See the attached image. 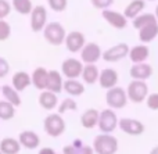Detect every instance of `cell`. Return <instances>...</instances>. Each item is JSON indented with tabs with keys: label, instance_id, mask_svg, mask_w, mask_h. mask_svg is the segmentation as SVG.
I'll return each mask as SVG.
<instances>
[{
	"label": "cell",
	"instance_id": "cell-1",
	"mask_svg": "<svg viewBox=\"0 0 158 154\" xmlns=\"http://www.w3.org/2000/svg\"><path fill=\"white\" fill-rule=\"evenodd\" d=\"M93 149L97 154H115L118 152V139L110 133H101L93 139Z\"/></svg>",
	"mask_w": 158,
	"mask_h": 154
},
{
	"label": "cell",
	"instance_id": "cell-2",
	"mask_svg": "<svg viewBox=\"0 0 158 154\" xmlns=\"http://www.w3.org/2000/svg\"><path fill=\"white\" fill-rule=\"evenodd\" d=\"M126 93H128V99L131 100L132 103L139 104V103H143L148 97V86L144 81L133 79L128 85Z\"/></svg>",
	"mask_w": 158,
	"mask_h": 154
},
{
	"label": "cell",
	"instance_id": "cell-3",
	"mask_svg": "<svg viewBox=\"0 0 158 154\" xmlns=\"http://www.w3.org/2000/svg\"><path fill=\"white\" fill-rule=\"evenodd\" d=\"M44 131L49 136L52 138H58L61 133H64L65 131V122H64L61 114L56 113V114H49L44 118Z\"/></svg>",
	"mask_w": 158,
	"mask_h": 154
},
{
	"label": "cell",
	"instance_id": "cell-4",
	"mask_svg": "<svg viewBox=\"0 0 158 154\" xmlns=\"http://www.w3.org/2000/svg\"><path fill=\"white\" fill-rule=\"evenodd\" d=\"M106 102L110 108L119 110V108L125 107L126 103H128V93L122 88L115 86L112 89H108V92L106 94Z\"/></svg>",
	"mask_w": 158,
	"mask_h": 154
},
{
	"label": "cell",
	"instance_id": "cell-5",
	"mask_svg": "<svg viewBox=\"0 0 158 154\" xmlns=\"http://www.w3.org/2000/svg\"><path fill=\"white\" fill-rule=\"evenodd\" d=\"M65 29L61 24L58 22H50L49 25H46L44 28V39L53 46H58L64 42L65 39Z\"/></svg>",
	"mask_w": 158,
	"mask_h": 154
},
{
	"label": "cell",
	"instance_id": "cell-6",
	"mask_svg": "<svg viewBox=\"0 0 158 154\" xmlns=\"http://www.w3.org/2000/svg\"><path fill=\"white\" fill-rule=\"evenodd\" d=\"M119 121L118 117L111 108L103 110L100 113V118H98V128L103 133H111L115 131V128L118 127Z\"/></svg>",
	"mask_w": 158,
	"mask_h": 154
},
{
	"label": "cell",
	"instance_id": "cell-7",
	"mask_svg": "<svg viewBox=\"0 0 158 154\" xmlns=\"http://www.w3.org/2000/svg\"><path fill=\"white\" fill-rule=\"evenodd\" d=\"M129 46L126 43H118L115 46L110 47L108 50L103 53V58L104 61H108V63H117V61L125 58L126 56H129Z\"/></svg>",
	"mask_w": 158,
	"mask_h": 154
},
{
	"label": "cell",
	"instance_id": "cell-8",
	"mask_svg": "<svg viewBox=\"0 0 158 154\" xmlns=\"http://www.w3.org/2000/svg\"><path fill=\"white\" fill-rule=\"evenodd\" d=\"M118 125H119V129L122 131V132H125L126 135H131V136H140L144 132V125H143V122H140L139 119L121 118Z\"/></svg>",
	"mask_w": 158,
	"mask_h": 154
},
{
	"label": "cell",
	"instance_id": "cell-9",
	"mask_svg": "<svg viewBox=\"0 0 158 154\" xmlns=\"http://www.w3.org/2000/svg\"><path fill=\"white\" fill-rule=\"evenodd\" d=\"M47 19V13L46 8L43 6H36L33 7L32 13H31V28L33 32H39L44 28Z\"/></svg>",
	"mask_w": 158,
	"mask_h": 154
},
{
	"label": "cell",
	"instance_id": "cell-10",
	"mask_svg": "<svg viewBox=\"0 0 158 154\" xmlns=\"http://www.w3.org/2000/svg\"><path fill=\"white\" fill-rule=\"evenodd\" d=\"M61 71L69 79H74V78H78L79 75H82L83 72V65L79 60H75V58H68L61 65Z\"/></svg>",
	"mask_w": 158,
	"mask_h": 154
},
{
	"label": "cell",
	"instance_id": "cell-11",
	"mask_svg": "<svg viewBox=\"0 0 158 154\" xmlns=\"http://www.w3.org/2000/svg\"><path fill=\"white\" fill-rule=\"evenodd\" d=\"M103 18L108 22L111 27L117 28V29H123V28L128 25V18H126L123 14L117 13V11L112 10H104L103 11Z\"/></svg>",
	"mask_w": 158,
	"mask_h": 154
},
{
	"label": "cell",
	"instance_id": "cell-12",
	"mask_svg": "<svg viewBox=\"0 0 158 154\" xmlns=\"http://www.w3.org/2000/svg\"><path fill=\"white\" fill-rule=\"evenodd\" d=\"M101 56L103 54H101L100 47L96 43H87L86 46L82 49V53H81L82 61H85L86 64H94Z\"/></svg>",
	"mask_w": 158,
	"mask_h": 154
},
{
	"label": "cell",
	"instance_id": "cell-13",
	"mask_svg": "<svg viewBox=\"0 0 158 154\" xmlns=\"http://www.w3.org/2000/svg\"><path fill=\"white\" fill-rule=\"evenodd\" d=\"M131 77L136 81H146L153 75V67L150 64L140 63V64H133V67L129 71Z\"/></svg>",
	"mask_w": 158,
	"mask_h": 154
},
{
	"label": "cell",
	"instance_id": "cell-14",
	"mask_svg": "<svg viewBox=\"0 0 158 154\" xmlns=\"http://www.w3.org/2000/svg\"><path fill=\"white\" fill-rule=\"evenodd\" d=\"M98 82H100V86L104 89H112L117 86L118 82V74L115 69L112 68H106L101 71L100 78H98Z\"/></svg>",
	"mask_w": 158,
	"mask_h": 154
},
{
	"label": "cell",
	"instance_id": "cell-15",
	"mask_svg": "<svg viewBox=\"0 0 158 154\" xmlns=\"http://www.w3.org/2000/svg\"><path fill=\"white\" fill-rule=\"evenodd\" d=\"M67 49L71 53H77L85 47V38L81 32H71L65 38Z\"/></svg>",
	"mask_w": 158,
	"mask_h": 154
},
{
	"label": "cell",
	"instance_id": "cell-16",
	"mask_svg": "<svg viewBox=\"0 0 158 154\" xmlns=\"http://www.w3.org/2000/svg\"><path fill=\"white\" fill-rule=\"evenodd\" d=\"M150 56V49L146 44H137V46L132 47L129 52V58L133 64H140L144 63Z\"/></svg>",
	"mask_w": 158,
	"mask_h": 154
},
{
	"label": "cell",
	"instance_id": "cell-17",
	"mask_svg": "<svg viewBox=\"0 0 158 154\" xmlns=\"http://www.w3.org/2000/svg\"><path fill=\"white\" fill-rule=\"evenodd\" d=\"M158 36V21L150 22L142 29H139V39L143 43H150Z\"/></svg>",
	"mask_w": 158,
	"mask_h": 154
},
{
	"label": "cell",
	"instance_id": "cell-18",
	"mask_svg": "<svg viewBox=\"0 0 158 154\" xmlns=\"http://www.w3.org/2000/svg\"><path fill=\"white\" fill-rule=\"evenodd\" d=\"M18 140L21 143V146H24L25 149H29V150L36 149L39 146V143H40L39 136L33 131H24V132H21Z\"/></svg>",
	"mask_w": 158,
	"mask_h": 154
},
{
	"label": "cell",
	"instance_id": "cell-19",
	"mask_svg": "<svg viewBox=\"0 0 158 154\" xmlns=\"http://www.w3.org/2000/svg\"><path fill=\"white\" fill-rule=\"evenodd\" d=\"M64 88L63 83V78H61V74L56 69H52L49 71V81H47V90L53 92V93H60Z\"/></svg>",
	"mask_w": 158,
	"mask_h": 154
},
{
	"label": "cell",
	"instance_id": "cell-20",
	"mask_svg": "<svg viewBox=\"0 0 158 154\" xmlns=\"http://www.w3.org/2000/svg\"><path fill=\"white\" fill-rule=\"evenodd\" d=\"M47 81H49V71H46L44 68L39 67L33 71L32 74V83L36 89L39 90H43L47 89Z\"/></svg>",
	"mask_w": 158,
	"mask_h": 154
},
{
	"label": "cell",
	"instance_id": "cell-21",
	"mask_svg": "<svg viewBox=\"0 0 158 154\" xmlns=\"http://www.w3.org/2000/svg\"><path fill=\"white\" fill-rule=\"evenodd\" d=\"M98 118H100V113L94 108H89L86 110L81 117V124L86 129H92L98 124Z\"/></svg>",
	"mask_w": 158,
	"mask_h": 154
},
{
	"label": "cell",
	"instance_id": "cell-22",
	"mask_svg": "<svg viewBox=\"0 0 158 154\" xmlns=\"http://www.w3.org/2000/svg\"><path fill=\"white\" fill-rule=\"evenodd\" d=\"M63 154H94V149L87 144H83L81 140H74L72 144L64 147Z\"/></svg>",
	"mask_w": 158,
	"mask_h": 154
},
{
	"label": "cell",
	"instance_id": "cell-23",
	"mask_svg": "<svg viewBox=\"0 0 158 154\" xmlns=\"http://www.w3.org/2000/svg\"><path fill=\"white\" fill-rule=\"evenodd\" d=\"M144 6H146L144 0H132V2L125 7V10H123V15H125L128 19L129 18L135 19L136 17L140 15V13L143 11Z\"/></svg>",
	"mask_w": 158,
	"mask_h": 154
},
{
	"label": "cell",
	"instance_id": "cell-24",
	"mask_svg": "<svg viewBox=\"0 0 158 154\" xmlns=\"http://www.w3.org/2000/svg\"><path fill=\"white\" fill-rule=\"evenodd\" d=\"M19 149H21V143L14 138H4L0 142V152L3 154H18Z\"/></svg>",
	"mask_w": 158,
	"mask_h": 154
},
{
	"label": "cell",
	"instance_id": "cell-25",
	"mask_svg": "<svg viewBox=\"0 0 158 154\" xmlns=\"http://www.w3.org/2000/svg\"><path fill=\"white\" fill-rule=\"evenodd\" d=\"M31 79L32 78L24 71H18L14 74L13 77V88L17 92H22L24 89H27L31 85Z\"/></svg>",
	"mask_w": 158,
	"mask_h": 154
},
{
	"label": "cell",
	"instance_id": "cell-26",
	"mask_svg": "<svg viewBox=\"0 0 158 154\" xmlns=\"http://www.w3.org/2000/svg\"><path fill=\"white\" fill-rule=\"evenodd\" d=\"M39 104L44 108V110H53L57 106V96L56 93L49 90H44L39 96Z\"/></svg>",
	"mask_w": 158,
	"mask_h": 154
},
{
	"label": "cell",
	"instance_id": "cell-27",
	"mask_svg": "<svg viewBox=\"0 0 158 154\" xmlns=\"http://www.w3.org/2000/svg\"><path fill=\"white\" fill-rule=\"evenodd\" d=\"M82 78H83V81L87 83V85H93V83L100 78V74H98L97 67L93 65V64H87L86 67H83Z\"/></svg>",
	"mask_w": 158,
	"mask_h": 154
},
{
	"label": "cell",
	"instance_id": "cell-28",
	"mask_svg": "<svg viewBox=\"0 0 158 154\" xmlns=\"http://www.w3.org/2000/svg\"><path fill=\"white\" fill-rule=\"evenodd\" d=\"M64 89L68 94L71 96H81L85 92V86L81 82H78L77 79H68L64 82Z\"/></svg>",
	"mask_w": 158,
	"mask_h": 154
},
{
	"label": "cell",
	"instance_id": "cell-29",
	"mask_svg": "<svg viewBox=\"0 0 158 154\" xmlns=\"http://www.w3.org/2000/svg\"><path fill=\"white\" fill-rule=\"evenodd\" d=\"M2 89H3V96H4L6 102L11 103L14 107L21 106V99H19V94L15 89L11 88V86H8V85H4Z\"/></svg>",
	"mask_w": 158,
	"mask_h": 154
},
{
	"label": "cell",
	"instance_id": "cell-30",
	"mask_svg": "<svg viewBox=\"0 0 158 154\" xmlns=\"http://www.w3.org/2000/svg\"><path fill=\"white\" fill-rule=\"evenodd\" d=\"M154 21H158L156 14H151V13L140 14L139 17H136V18L133 19V28H135V29H142L143 27H146L147 24L154 22Z\"/></svg>",
	"mask_w": 158,
	"mask_h": 154
},
{
	"label": "cell",
	"instance_id": "cell-31",
	"mask_svg": "<svg viewBox=\"0 0 158 154\" xmlns=\"http://www.w3.org/2000/svg\"><path fill=\"white\" fill-rule=\"evenodd\" d=\"M13 7L15 8V11H18L22 15L31 14L33 10L31 0H13Z\"/></svg>",
	"mask_w": 158,
	"mask_h": 154
},
{
	"label": "cell",
	"instance_id": "cell-32",
	"mask_svg": "<svg viewBox=\"0 0 158 154\" xmlns=\"http://www.w3.org/2000/svg\"><path fill=\"white\" fill-rule=\"evenodd\" d=\"M15 115V107L8 102H0V119L8 121Z\"/></svg>",
	"mask_w": 158,
	"mask_h": 154
},
{
	"label": "cell",
	"instance_id": "cell-33",
	"mask_svg": "<svg viewBox=\"0 0 158 154\" xmlns=\"http://www.w3.org/2000/svg\"><path fill=\"white\" fill-rule=\"evenodd\" d=\"M78 108V104L75 103V100L72 99H64V102L58 107V114H64L67 111H75Z\"/></svg>",
	"mask_w": 158,
	"mask_h": 154
},
{
	"label": "cell",
	"instance_id": "cell-34",
	"mask_svg": "<svg viewBox=\"0 0 158 154\" xmlns=\"http://www.w3.org/2000/svg\"><path fill=\"white\" fill-rule=\"evenodd\" d=\"M10 33L11 27L8 25V22H6L4 19H0V42L10 38Z\"/></svg>",
	"mask_w": 158,
	"mask_h": 154
},
{
	"label": "cell",
	"instance_id": "cell-35",
	"mask_svg": "<svg viewBox=\"0 0 158 154\" xmlns=\"http://www.w3.org/2000/svg\"><path fill=\"white\" fill-rule=\"evenodd\" d=\"M47 3H49L50 8L53 11H57V13L64 11L67 7V0H47Z\"/></svg>",
	"mask_w": 158,
	"mask_h": 154
},
{
	"label": "cell",
	"instance_id": "cell-36",
	"mask_svg": "<svg viewBox=\"0 0 158 154\" xmlns=\"http://www.w3.org/2000/svg\"><path fill=\"white\" fill-rule=\"evenodd\" d=\"M147 107L153 111H158V93H151L148 94V97L146 99Z\"/></svg>",
	"mask_w": 158,
	"mask_h": 154
},
{
	"label": "cell",
	"instance_id": "cell-37",
	"mask_svg": "<svg viewBox=\"0 0 158 154\" xmlns=\"http://www.w3.org/2000/svg\"><path fill=\"white\" fill-rule=\"evenodd\" d=\"M11 11V6L8 4V2L6 0H0V19H3L4 17H7Z\"/></svg>",
	"mask_w": 158,
	"mask_h": 154
},
{
	"label": "cell",
	"instance_id": "cell-38",
	"mask_svg": "<svg viewBox=\"0 0 158 154\" xmlns=\"http://www.w3.org/2000/svg\"><path fill=\"white\" fill-rule=\"evenodd\" d=\"M112 3L114 0H92V4L96 8H103V10H107V7H110Z\"/></svg>",
	"mask_w": 158,
	"mask_h": 154
},
{
	"label": "cell",
	"instance_id": "cell-39",
	"mask_svg": "<svg viewBox=\"0 0 158 154\" xmlns=\"http://www.w3.org/2000/svg\"><path fill=\"white\" fill-rule=\"evenodd\" d=\"M10 71V64L4 60L3 57H0V78H4Z\"/></svg>",
	"mask_w": 158,
	"mask_h": 154
},
{
	"label": "cell",
	"instance_id": "cell-40",
	"mask_svg": "<svg viewBox=\"0 0 158 154\" xmlns=\"http://www.w3.org/2000/svg\"><path fill=\"white\" fill-rule=\"evenodd\" d=\"M38 154H57V153H56L53 149H50V147H43L42 150H39Z\"/></svg>",
	"mask_w": 158,
	"mask_h": 154
},
{
	"label": "cell",
	"instance_id": "cell-41",
	"mask_svg": "<svg viewBox=\"0 0 158 154\" xmlns=\"http://www.w3.org/2000/svg\"><path fill=\"white\" fill-rule=\"evenodd\" d=\"M150 154H158V146L153 147V149H151V152H150Z\"/></svg>",
	"mask_w": 158,
	"mask_h": 154
},
{
	"label": "cell",
	"instance_id": "cell-42",
	"mask_svg": "<svg viewBox=\"0 0 158 154\" xmlns=\"http://www.w3.org/2000/svg\"><path fill=\"white\" fill-rule=\"evenodd\" d=\"M154 14H156V17H157V19H158V4H157V7H156V13H154Z\"/></svg>",
	"mask_w": 158,
	"mask_h": 154
},
{
	"label": "cell",
	"instance_id": "cell-43",
	"mask_svg": "<svg viewBox=\"0 0 158 154\" xmlns=\"http://www.w3.org/2000/svg\"><path fill=\"white\" fill-rule=\"evenodd\" d=\"M148 2H153V0H148Z\"/></svg>",
	"mask_w": 158,
	"mask_h": 154
},
{
	"label": "cell",
	"instance_id": "cell-44",
	"mask_svg": "<svg viewBox=\"0 0 158 154\" xmlns=\"http://www.w3.org/2000/svg\"><path fill=\"white\" fill-rule=\"evenodd\" d=\"M0 154H3V153H2V152H0Z\"/></svg>",
	"mask_w": 158,
	"mask_h": 154
}]
</instances>
